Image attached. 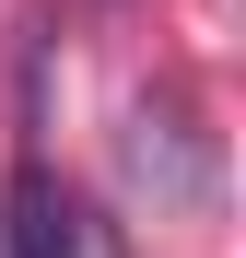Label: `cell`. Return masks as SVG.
Returning a JSON list of instances; mask_svg holds the SVG:
<instances>
[{
  "label": "cell",
  "instance_id": "obj_1",
  "mask_svg": "<svg viewBox=\"0 0 246 258\" xmlns=\"http://www.w3.org/2000/svg\"><path fill=\"white\" fill-rule=\"evenodd\" d=\"M0 258H106V223L47 153H12V188H0Z\"/></svg>",
  "mask_w": 246,
  "mask_h": 258
}]
</instances>
